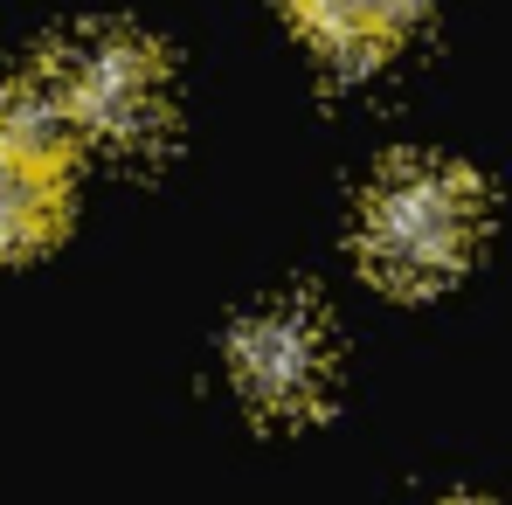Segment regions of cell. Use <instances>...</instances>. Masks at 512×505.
Listing matches in <instances>:
<instances>
[{
	"label": "cell",
	"instance_id": "8992f818",
	"mask_svg": "<svg viewBox=\"0 0 512 505\" xmlns=\"http://www.w3.org/2000/svg\"><path fill=\"white\" fill-rule=\"evenodd\" d=\"M457 505H492V499H457Z\"/></svg>",
	"mask_w": 512,
	"mask_h": 505
},
{
	"label": "cell",
	"instance_id": "277c9868",
	"mask_svg": "<svg viewBox=\"0 0 512 505\" xmlns=\"http://www.w3.org/2000/svg\"><path fill=\"white\" fill-rule=\"evenodd\" d=\"M70 215V153L28 146L0 125V263L35 256L63 236Z\"/></svg>",
	"mask_w": 512,
	"mask_h": 505
},
{
	"label": "cell",
	"instance_id": "7a4b0ae2",
	"mask_svg": "<svg viewBox=\"0 0 512 505\" xmlns=\"http://www.w3.org/2000/svg\"><path fill=\"white\" fill-rule=\"evenodd\" d=\"M42 70L56 77L77 132L97 146H153L167 132V56L132 28H90Z\"/></svg>",
	"mask_w": 512,
	"mask_h": 505
},
{
	"label": "cell",
	"instance_id": "3957f363",
	"mask_svg": "<svg viewBox=\"0 0 512 505\" xmlns=\"http://www.w3.org/2000/svg\"><path fill=\"white\" fill-rule=\"evenodd\" d=\"M229 367L263 416H312L333 388V333L312 305L284 298L229 333Z\"/></svg>",
	"mask_w": 512,
	"mask_h": 505
},
{
	"label": "cell",
	"instance_id": "5b68a950",
	"mask_svg": "<svg viewBox=\"0 0 512 505\" xmlns=\"http://www.w3.org/2000/svg\"><path fill=\"white\" fill-rule=\"evenodd\" d=\"M291 14H298L305 42H319L340 70H367L409 35L423 0H291Z\"/></svg>",
	"mask_w": 512,
	"mask_h": 505
},
{
	"label": "cell",
	"instance_id": "6da1fadb",
	"mask_svg": "<svg viewBox=\"0 0 512 505\" xmlns=\"http://www.w3.org/2000/svg\"><path fill=\"white\" fill-rule=\"evenodd\" d=\"M478 180L450 160H395L360 208V256L388 291H436L478 243Z\"/></svg>",
	"mask_w": 512,
	"mask_h": 505
}]
</instances>
